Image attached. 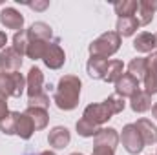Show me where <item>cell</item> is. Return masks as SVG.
I'll use <instances>...</instances> for the list:
<instances>
[{"label": "cell", "mask_w": 157, "mask_h": 155, "mask_svg": "<svg viewBox=\"0 0 157 155\" xmlns=\"http://www.w3.org/2000/svg\"><path fill=\"white\" fill-rule=\"evenodd\" d=\"M9 75H11V82H13V97L15 99H20L22 93L26 91V77L20 71L9 73Z\"/></svg>", "instance_id": "f1b7e54d"}, {"label": "cell", "mask_w": 157, "mask_h": 155, "mask_svg": "<svg viewBox=\"0 0 157 155\" xmlns=\"http://www.w3.org/2000/svg\"><path fill=\"white\" fill-rule=\"evenodd\" d=\"M20 112H9L6 119L0 120V131L4 135H17V120Z\"/></svg>", "instance_id": "484cf974"}, {"label": "cell", "mask_w": 157, "mask_h": 155, "mask_svg": "<svg viewBox=\"0 0 157 155\" xmlns=\"http://www.w3.org/2000/svg\"><path fill=\"white\" fill-rule=\"evenodd\" d=\"M9 113V108H7V100L6 99H0V120L6 119Z\"/></svg>", "instance_id": "e575fe53"}, {"label": "cell", "mask_w": 157, "mask_h": 155, "mask_svg": "<svg viewBox=\"0 0 157 155\" xmlns=\"http://www.w3.org/2000/svg\"><path fill=\"white\" fill-rule=\"evenodd\" d=\"M26 93H28V99L44 93V73L37 66L29 68V71H28V77H26Z\"/></svg>", "instance_id": "9c48e42d"}, {"label": "cell", "mask_w": 157, "mask_h": 155, "mask_svg": "<svg viewBox=\"0 0 157 155\" xmlns=\"http://www.w3.org/2000/svg\"><path fill=\"white\" fill-rule=\"evenodd\" d=\"M133 49L137 53H154L155 49V33L143 31L133 40Z\"/></svg>", "instance_id": "ac0fdd59"}, {"label": "cell", "mask_w": 157, "mask_h": 155, "mask_svg": "<svg viewBox=\"0 0 157 155\" xmlns=\"http://www.w3.org/2000/svg\"><path fill=\"white\" fill-rule=\"evenodd\" d=\"M104 102L110 106V110L113 112V115H117V113H122L124 112V108H126V100L122 99V97H119V95H110L108 99H104Z\"/></svg>", "instance_id": "4dcf8cb0"}, {"label": "cell", "mask_w": 157, "mask_h": 155, "mask_svg": "<svg viewBox=\"0 0 157 155\" xmlns=\"http://www.w3.org/2000/svg\"><path fill=\"white\" fill-rule=\"evenodd\" d=\"M157 11V0H139V7H137V20L139 26H148L154 20V15Z\"/></svg>", "instance_id": "5bb4252c"}, {"label": "cell", "mask_w": 157, "mask_h": 155, "mask_svg": "<svg viewBox=\"0 0 157 155\" xmlns=\"http://www.w3.org/2000/svg\"><path fill=\"white\" fill-rule=\"evenodd\" d=\"M144 82V89L150 97L157 93V51L150 53L146 57V75L143 78Z\"/></svg>", "instance_id": "52a82bcc"}, {"label": "cell", "mask_w": 157, "mask_h": 155, "mask_svg": "<svg viewBox=\"0 0 157 155\" xmlns=\"http://www.w3.org/2000/svg\"><path fill=\"white\" fill-rule=\"evenodd\" d=\"M128 73L133 75V77L141 82V80L144 78V75H146V57H137V59H133V60L128 64Z\"/></svg>", "instance_id": "d4e9b609"}, {"label": "cell", "mask_w": 157, "mask_h": 155, "mask_svg": "<svg viewBox=\"0 0 157 155\" xmlns=\"http://www.w3.org/2000/svg\"><path fill=\"white\" fill-rule=\"evenodd\" d=\"M26 31H28V39L29 40H46V42H49L51 37H53V29L46 22H33Z\"/></svg>", "instance_id": "e0dca14e"}, {"label": "cell", "mask_w": 157, "mask_h": 155, "mask_svg": "<svg viewBox=\"0 0 157 155\" xmlns=\"http://www.w3.org/2000/svg\"><path fill=\"white\" fill-rule=\"evenodd\" d=\"M75 130H77V133L80 137H95L97 135V131L101 130V126H95L93 122H90V120H86L84 117L82 119H78L77 124H75Z\"/></svg>", "instance_id": "4316f807"}, {"label": "cell", "mask_w": 157, "mask_h": 155, "mask_svg": "<svg viewBox=\"0 0 157 155\" xmlns=\"http://www.w3.org/2000/svg\"><path fill=\"white\" fill-rule=\"evenodd\" d=\"M106 68H108V59H101V57H90L86 62V71L93 80H104L106 75Z\"/></svg>", "instance_id": "9a60e30c"}, {"label": "cell", "mask_w": 157, "mask_h": 155, "mask_svg": "<svg viewBox=\"0 0 157 155\" xmlns=\"http://www.w3.org/2000/svg\"><path fill=\"white\" fill-rule=\"evenodd\" d=\"M121 37H119L117 31H106L102 33L101 37L93 40L90 46H88V51L91 57H101V59H110L113 57L121 47Z\"/></svg>", "instance_id": "7a4b0ae2"}, {"label": "cell", "mask_w": 157, "mask_h": 155, "mask_svg": "<svg viewBox=\"0 0 157 155\" xmlns=\"http://www.w3.org/2000/svg\"><path fill=\"white\" fill-rule=\"evenodd\" d=\"M152 115L155 117V120H157V102H154V106H152Z\"/></svg>", "instance_id": "8d00e7d4"}, {"label": "cell", "mask_w": 157, "mask_h": 155, "mask_svg": "<svg viewBox=\"0 0 157 155\" xmlns=\"http://www.w3.org/2000/svg\"><path fill=\"white\" fill-rule=\"evenodd\" d=\"M13 97V82L9 73H2L0 71V99H9Z\"/></svg>", "instance_id": "f546056e"}, {"label": "cell", "mask_w": 157, "mask_h": 155, "mask_svg": "<svg viewBox=\"0 0 157 155\" xmlns=\"http://www.w3.org/2000/svg\"><path fill=\"white\" fill-rule=\"evenodd\" d=\"M39 155H57V153H53V152H49V150H48V152H42V153H39Z\"/></svg>", "instance_id": "74e56055"}, {"label": "cell", "mask_w": 157, "mask_h": 155, "mask_svg": "<svg viewBox=\"0 0 157 155\" xmlns=\"http://www.w3.org/2000/svg\"><path fill=\"white\" fill-rule=\"evenodd\" d=\"M26 6L31 7V9H35V11H44V9L49 7V2L48 0H42V2H28Z\"/></svg>", "instance_id": "d6a6232c"}, {"label": "cell", "mask_w": 157, "mask_h": 155, "mask_svg": "<svg viewBox=\"0 0 157 155\" xmlns=\"http://www.w3.org/2000/svg\"><path fill=\"white\" fill-rule=\"evenodd\" d=\"M70 155H84V153H78V152H75V153H70Z\"/></svg>", "instance_id": "f35d334b"}, {"label": "cell", "mask_w": 157, "mask_h": 155, "mask_svg": "<svg viewBox=\"0 0 157 155\" xmlns=\"http://www.w3.org/2000/svg\"><path fill=\"white\" fill-rule=\"evenodd\" d=\"M28 108H40V110H49V95L44 91L37 97L28 99Z\"/></svg>", "instance_id": "1f68e13d"}, {"label": "cell", "mask_w": 157, "mask_h": 155, "mask_svg": "<svg viewBox=\"0 0 157 155\" xmlns=\"http://www.w3.org/2000/svg\"><path fill=\"white\" fill-rule=\"evenodd\" d=\"M155 49H157V33H155Z\"/></svg>", "instance_id": "ab89813d"}, {"label": "cell", "mask_w": 157, "mask_h": 155, "mask_svg": "<svg viewBox=\"0 0 157 155\" xmlns=\"http://www.w3.org/2000/svg\"><path fill=\"white\" fill-rule=\"evenodd\" d=\"M152 106H154L152 104V97L146 91H143V89H139L135 95L130 97V108H132L133 113H144V112L152 110Z\"/></svg>", "instance_id": "2e32d148"}, {"label": "cell", "mask_w": 157, "mask_h": 155, "mask_svg": "<svg viewBox=\"0 0 157 155\" xmlns=\"http://www.w3.org/2000/svg\"><path fill=\"white\" fill-rule=\"evenodd\" d=\"M22 55H18L11 46L9 47H4L0 51V71L2 73H15V71H20L22 68Z\"/></svg>", "instance_id": "8992f818"}, {"label": "cell", "mask_w": 157, "mask_h": 155, "mask_svg": "<svg viewBox=\"0 0 157 155\" xmlns=\"http://www.w3.org/2000/svg\"><path fill=\"white\" fill-rule=\"evenodd\" d=\"M49 42H46V40H29L28 49H26V57H29L31 60H42V57H44L46 47H48Z\"/></svg>", "instance_id": "cb8c5ba5"}, {"label": "cell", "mask_w": 157, "mask_h": 155, "mask_svg": "<svg viewBox=\"0 0 157 155\" xmlns=\"http://www.w3.org/2000/svg\"><path fill=\"white\" fill-rule=\"evenodd\" d=\"M6 44H7V35L4 31H0V51L6 47Z\"/></svg>", "instance_id": "d590c367"}, {"label": "cell", "mask_w": 157, "mask_h": 155, "mask_svg": "<svg viewBox=\"0 0 157 155\" xmlns=\"http://www.w3.org/2000/svg\"><path fill=\"white\" fill-rule=\"evenodd\" d=\"M28 44H29V39H28V31H26V29L17 31V33L13 35V44H11V47H13L18 55H22V57L26 55Z\"/></svg>", "instance_id": "83f0119b"}, {"label": "cell", "mask_w": 157, "mask_h": 155, "mask_svg": "<svg viewBox=\"0 0 157 155\" xmlns=\"http://www.w3.org/2000/svg\"><path fill=\"white\" fill-rule=\"evenodd\" d=\"M26 113L31 117L33 124H35V131H40V130H46L48 124H49V113L48 110H40V108H28Z\"/></svg>", "instance_id": "44dd1931"}, {"label": "cell", "mask_w": 157, "mask_h": 155, "mask_svg": "<svg viewBox=\"0 0 157 155\" xmlns=\"http://www.w3.org/2000/svg\"><path fill=\"white\" fill-rule=\"evenodd\" d=\"M113 86H115V95L122 97V99L132 97L141 89V82L130 73H122V77L119 78Z\"/></svg>", "instance_id": "30bf717a"}, {"label": "cell", "mask_w": 157, "mask_h": 155, "mask_svg": "<svg viewBox=\"0 0 157 155\" xmlns=\"http://www.w3.org/2000/svg\"><path fill=\"white\" fill-rule=\"evenodd\" d=\"M71 141V133L66 126H55L48 133V144L55 150H64Z\"/></svg>", "instance_id": "8fae6325"}, {"label": "cell", "mask_w": 157, "mask_h": 155, "mask_svg": "<svg viewBox=\"0 0 157 155\" xmlns=\"http://www.w3.org/2000/svg\"><path fill=\"white\" fill-rule=\"evenodd\" d=\"M135 128L139 130L143 141H144V146H152V144H157V126L148 120V119H137L135 122Z\"/></svg>", "instance_id": "4fadbf2b"}, {"label": "cell", "mask_w": 157, "mask_h": 155, "mask_svg": "<svg viewBox=\"0 0 157 155\" xmlns=\"http://www.w3.org/2000/svg\"><path fill=\"white\" fill-rule=\"evenodd\" d=\"M139 28V20L137 17H124V18H117L115 24V31L119 33V37H132Z\"/></svg>", "instance_id": "ffe728a7"}, {"label": "cell", "mask_w": 157, "mask_h": 155, "mask_svg": "<svg viewBox=\"0 0 157 155\" xmlns=\"http://www.w3.org/2000/svg\"><path fill=\"white\" fill-rule=\"evenodd\" d=\"M91 155H115V152L110 150V148H104V146H93V153Z\"/></svg>", "instance_id": "836d02e7"}, {"label": "cell", "mask_w": 157, "mask_h": 155, "mask_svg": "<svg viewBox=\"0 0 157 155\" xmlns=\"http://www.w3.org/2000/svg\"><path fill=\"white\" fill-rule=\"evenodd\" d=\"M119 141H121V135L117 133L115 128H101V130L97 131V135L93 137L95 146H104V148H110V150H113V152H115V148H117Z\"/></svg>", "instance_id": "7c38bea8"}, {"label": "cell", "mask_w": 157, "mask_h": 155, "mask_svg": "<svg viewBox=\"0 0 157 155\" xmlns=\"http://www.w3.org/2000/svg\"><path fill=\"white\" fill-rule=\"evenodd\" d=\"M137 7H139V2L137 0H121L113 4V11L119 18H124V17H135L137 13Z\"/></svg>", "instance_id": "7402d4cb"}, {"label": "cell", "mask_w": 157, "mask_h": 155, "mask_svg": "<svg viewBox=\"0 0 157 155\" xmlns=\"http://www.w3.org/2000/svg\"><path fill=\"white\" fill-rule=\"evenodd\" d=\"M0 6H2V0H0Z\"/></svg>", "instance_id": "60d3db41"}, {"label": "cell", "mask_w": 157, "mask_h": 155, "mask_svg": "<svg viewBox=\"0 0 157 155\" xmlns=\"http://www.w3.org/2000/svg\"><path fill=\"white\" fill-rule=\"evenodd\" d=\"M82 117L90 122H93L95 126H102L106 124L112 117H113V112L110 110V106L102 100V102H93V104H88L82 112Z\"/></svg>", "instance_id": "277c9868"}, {"label": "cell", "mask_w": 157, "mask_h": 155, "mask_svg": "<svg viewBox=\"0 0 157 155\" xmlns=\"http://www.w3.org/2000/svg\"><path fill=\"white\" fill-rule=\"evenodd\" d=\"M0 24L6 29H15V33L22 31L24 29V15L18 9H15V7H2V11H0Z\"/></svg>", "instance_id": "ba28073f"}, {"label": "cell", "mask_w": 157, "mask_h": 155, "mask_svg": "<svg viewBox=\"0 0 157 155\" xmlns=\"http://www.w3.org/2000/svg\"><path fill=\"white\" fill-rule=\"evenodd\" d=\"M35 133V124L31 120V117L28 115L26 112L24 113H18V120H17V135L24 141H29Z\"/></svg>", "instance_id": "d6986e66"}, {"label": "cell", "mask_w": 157, "mask_h": 155, "mask_svg": "<svg viewBox=\"0 0 157 155\" xmlns=\"http://www.w3.org/2000/svg\"><path fill=\"white\" fill-rule=\"evenodd\" d=\"M42 62L49 70H60L64 66V62H66V51H64V47L60 46L59 40H53V42L48 44L46 53L42 57Z\"/></svg>", "instance_id": "5b68a950"}, {"label": "cell", "mask_w": 157, "mask_h": 155, "mask_svg": "<svg viewBox=\"0 0 157 155\" xmlns=\"http://www.w3.org/2000/svg\"><path fill=\"white\" fill-rule=\"evenodd\" d=\"M80 89H82V80L77 75L60 77L57 88H55V95H53L55 106L62 112L75 110L78 106V100H80Z\"/></svg>", "instance_id": "6da1fadb"}, {"label": "cell", "mask_w": 157, "mask_h": 155, "mask_svg": "<svg viewBox=\"0 0 157 155\" xmlns=\"http://www.w3.org/2000/svg\"><path fill=\"white\" fill-rule=\"evenodd\" d=\"M121 142H122V148H124L130 155L141 153L143 148H144V141H143L139 130L135 128V124H124V126H122Z\"/></svg>", "instance_id": "3957f363"}, {"label": "cell", "mask_w": 157, "mask_h": 155, "mask_svg": "<svg viewBox=\"0 0 157 155\" xmlns=\"http://www.w3.org/2000/svg\"><path fill=\"white\" fill-rule=\"evenodd\" d=\"M122 73H124V62L122 60H117V59H112V60H108V68H106L104 80L110 82V84H115L119 78L122 77Z\"/></svg>", "instance_id": "603a6c76"}]
</instances>
